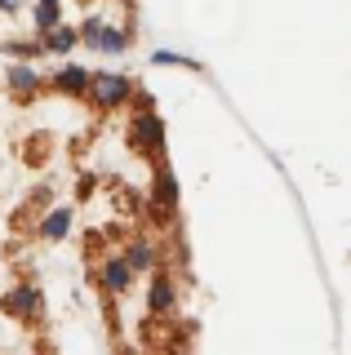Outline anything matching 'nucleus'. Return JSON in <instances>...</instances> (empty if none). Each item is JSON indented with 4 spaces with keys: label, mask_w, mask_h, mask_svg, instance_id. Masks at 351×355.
<instances>
[{
    "label": "nucleus",
    "mask_w": 351,
    "mask_h": 355,
    "mask_svg": "<svg viewBox=\"0 0 351 355\" xmlns=\"http://www.w3.org/2000/svg\"><path fill=\"white\" fill-rule=\"evenodd\" d=\"M129 147L147 151V155H160L164 151V120L151 111V103H142V111L129 120Z\"/></svg>",
    "instance_id": "nucleus-1"
},
{
    "label": "nucleus",
    "mask_w": 351,
    "mask_h": 355,
    "mask_svg": "<svg viewBox=\"0 0 351 355\" xmlns=\"http://www.w3.org/2000/svg\"><path fill=\"white\" fill-rule=\"evenodd\" d=\"M49 27H58V5H40V9H36V31L45 36Z\"/></svg>",
    "instance_id": "nucleus-13"
},
{
    "label": "nucleus",
    "mask_w": 351,
    "mask_h": 355,
    "mask_svg": "<svg viewBox=\"0 0 351 355\" xmlns=\"http://www.w3.org/2000/svg\"><path fill=\"white\" fill-rule=\"evenodd\" d=\"M0 9H9V14H14V9H18V0H0Z\"/></svg>",
    "instance_id": "nucleus-15"
},
{
    "label": "nucleus",
    "mask_w": 351,
    "mask_h": 355,
    "mask_svg": "<svg viewBox=\"0 0 351 355\" xmlns=\"http://www.w3.org/2000/svg\"><path fill=\"white\" fill-rule=\"evenodd\" d=\"M156 205H160V214H169L173 205H178V182H173V173L164 169H156Z\"/></svg>",
    "instance_id": "nucleus-10"
},
{
    "label": "nucleus",
    "mask_w": 351,
    "mask_h": 355,
    "mask_svg": "<svg viewBox=\"0 0 351 355\" xmlns=\"http://www.w3.org/2000/svg\"><path fill=\"white\" fill-rule=\"evenodd\" d=\"M9 85H14V94L18 98H31L40 89V76H36V67H27V62H14L9 67Z\"/></svg>",
    "instance_id": "nucleus-7"
},
{
    "label": "nucleus",
    "mask_w": 351,
    "mask_h": 355,
    "mask_svg": "<svg viewBox=\"0 0 351 355\" xmlns=\"http://www.w3.org/2000/svg\"><path fill=\"white\" fill-rule=\"evenodd\" d=\"M5 311H9V315H18V320H31V315H36V311H40V293L31 288V280H23L14 293L5 297Z\"/></svg>",
    "instance_id": "nucleus-5"
},
{
    "label": "nucleus",
    "mask_w": 351,
    "mask_h": 355,
    "mask_svg": "<svg viewBox=\"0 0 351 355\" xmlns=\"http://www.w3.org/2000/svg\"><path fill=\"white\" fill-rule=\"evenodd\" d=\"M125 266L129 271H151L156 266V249H151V240H134L125 249Z\"/></svg>",
    "instance_id": "nucleus-9"
},
{
    "label": "nucleus",
    "mask_w": 351,
    "mask_h": 355,
    "mask_svg": "<svg viewBox=\"0 0 351 355\" xmlns=\"http://www.w3.org/2000/svg\"><path fill=\"white\" fill-rule=\"evenodd\" d=\"M173 302H178V288H173V275L156 271L151 275V288H147V311L151 315H169Z\"/></svg>",
    "instance_id": "nucleus-4"
},
{
    "label": "nucleus",
    "mask_w": 351,
    "mask_h": 355,
    "mask_svg": "<svg viewBox=\"0 0 351 355\" xmlns=\"http://www.w3.org/2000/svg\"><path fill=\"white\" fill-rule=\"evenodd\" d=\"M67 231H71V209H67V205L49 209V218L40 222V236H45V240H62Z\"/></svg>",
    "instance_id": "nucleus-8"
},
{
    "label": "nucleus",
    "mask_w": 351,
    "mask_h": 355,
    "mask_svg": "<svg viewBox=\"0 0 351 355\" xmlns=\"http://www.w3.org/2000/svg\"><path fill=\"white\" fill-rule=\"evenodd\" d=\"M85 94H94V103L98 107H125L129 98H134V80L129 76H116V71H98V76H89V89Z\"/></svg>",
    "instance_id": "nucleus-2"
},
{
    "label": "nucleus",
    "mask_w": 351,
    "mask_h": 355,
    "mask_svg": "<svg viewBox=\"0 0 351 355\" xmlns=\"http://www.w3.org/2000/svg\"><path fill=\"white\" fill-rule=\"evenodd\" d=\"M129 280H134V271L125 266V258H107L103 262V288L107 293H125Z\"/></svg>",
    "instance_id": "nucleus-6"
},
{
    "label": "nucleus",
    "mask_w": 351,
    "mask_h": 355,
    "mask_svg": "<svg viewBox=\"0 0 351 355\" xmlns=\"http://www.w3.org/2000/svg\"><path fill=\"white\" fill-rule=\"evenodd\" d=\"M40 5H58V0H40Z\"/></svg>",
    "instance_id": "nucleus-16"
},
{
    "label": "nucleus",
    "mask_w": 351,
    "mask_h": 355,
    "mask_svg": "<svg viewBox=\"0 0 351 355\" xmlns=\"http://www.w3.org/2000/svg\"><path fill=\"white\" fill-rule=\"evenodd\" d=\"M53 85H58L62 94H76V98H80L85 89H89V71H85V67H62V71L53 76Z\"/></svg>",
    "instance_id": "nucleus-11"
},
{
    "label": "nucleus",
    "mask_w": 351,
    "mask_h": 355,
    "mask_svg": "<svg viewBox=\"0 0 351 355\" xmlns=\"http://www.w3.org/2000/svg\"><path fill=\"white\" fill-rule=\"evenodd\" d=\"M76 36H80L85 44H94V49H103V53H120V49L129 44V36H125V31L107 27L103 18H89V22H85L80 31H76Z\"/></svg>",
    "instance_id": "nucleus-3"
},
{
    "label": "nucleus",
    "mask_w": 351,
    "mask_h": 355,
    "mask_svg": "<svg viewBox=\"0 0 351 355\" xmlns=\"http://www.w3.org/2000/svg\"><path fill=\"white\" fill-rule=\"evenodd\" d=\"M40 44H45V49H53V53H67L71 44H80V36H76V27H62V22H58V27L45 31V40H40Z\"/></svg>",
    "instance_id": "nucleus-12"
},
{
    "label": "nucleus",
    "mask_w": 351,
    "mask_h": 355,
    "mask_svg": "<svg viewBox=\"0 0 351 355\" xmlns=\"http://www.w3.org/2000/svg\"><path fill=\"white\" fill-rule=\"evenodd\" d=\"M156 62H173V67H196L191 58H182V53H169V49H160V53H156Z\"/></svg>",
    "instance_id": "nucleus-14"
}]
</instances>
